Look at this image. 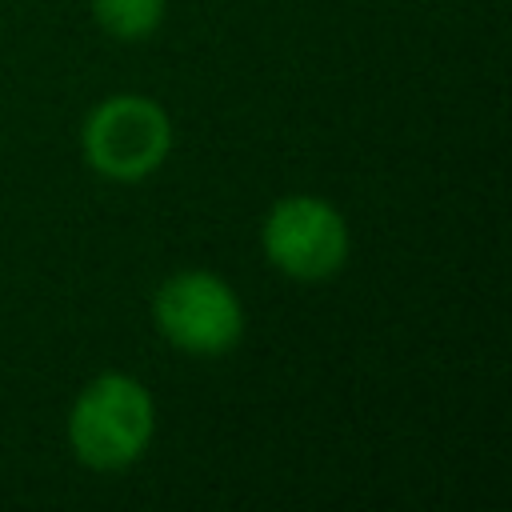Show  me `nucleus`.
Instances as JSON below:
<instances>
[{
    "label": "nucleus",
    "instance_id": "nucleus-1",
    "mask_svg": "<svg viewBox=\"0 0 512 512\" xmlns=\"http://www.w3.org/2000/svg\"><path fill=\"white\" fill-rule=\"evenodd\" d=\"M156 432L152 392L128 372L92 376L64 420V436L72 456L92 472H120L136 464Z\"/></svg>",
    "mask_w": 512,
    "mask_h": 512
},
{
    "label": "nucleus",
    "instance_id": "nucleus-2",
    "mask_svg": "<svg viewBox=\"0 0 512 512\" xmlns=\"http://www.w3.org/2000/svg\"><path fill=\"white\" fill-rule=\"evenodd\" d=\"M80 152L92 172L116 184H136L152 176L172 152L168 112L140 92L104 96L80 128Z\"/></svg>",
    "mask_w": 512,
    "mask_h": 512
},
{
    "label": "nucleus",
    "instance_id": "nucleus-3",
    "mask_svg": "<svg viewBox=\"0 0 512 512\" xmlns=\"http://www.w3.org/2000/svg\"><path fill=\"white\" fill-rule=\"evenodd\" d=\"M152 324L176 352L224 356L244 336V304L224 276L208 268H184L156 288Z\"/></svg>",
    "mask_w": 512,
    "mask_h": 512
},
{
    "label": "nucleus",
    "instance_id": "nucleus-4",
    "mask_svg": "<svg viewBox=\"0 0 512 512\" xmlns=\"http://www.w3.org/2000/svg\"><path fill=\"white\" fill-rule=\"evenodd\" d=\"M260 248L268 264L288 280L316 284L348 264L352 232L336 204L312 192H292L268 208L260 224Z\"/></svg>",
    "mask_w": 512,
    "mask_h": 512
},
{
    "label": "nucleus",
    "instance_id": "nucleus-5",
    "mask_svg": "<svg viewBox=\"0 0 512 512\" xmlns=\"http://www.w3.org/2000/svg\"><path fill=\"white\" fill-rule=\"evenodd\" d=\"M168 0H92V20L112 40H148L164 20Z\"/></svg>",
    "mask_w": 512,
    "mask_h": 512
}]
</instances>
